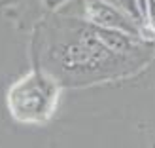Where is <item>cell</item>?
<instances>
[{"mask_svg": "<svg viewBox=\"0 0 155 148\" xmlns=\"http://www.w3.org/2000/svg\"><path fill=\"white\" fill-rule=\"evenodd\" d=\"M57 103V88L44 74H28L10 89V110L21 122H44Z\"/></svg>", "mask_w": 155, "mask_h": 148, "instance_id": "6da1fadb", "label": "cell"}]
</instances>
